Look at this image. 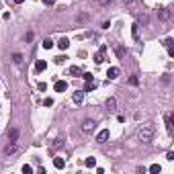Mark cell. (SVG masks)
<instances>
[{
	"label": "cell",
	"instance_id": "6da1fadb",
	"mask_svg": "<svg viewBox=\"0 0 174 174\" xmlns=\"http://www.w3.org/2000/svg\"><path fill=\"white\" fill-rule=\"evenodd\" d=\"M154 135H156V127L152 123H143L139 127V131H137V137H139V141H143V143H150V141L154 139Z\"/></svg>",
	"mask_w": 174,
	"mask_h": 174
},
{
	"label": "cell",
	"instance_id": "7a4b0ae2",
	"mask_svg": "<svg viewBox=\"0 0 174 174\" xmlns=\"http://www.w3.org/2000/svg\"><path fill=\"white\" fill-rule=\"evenodd\" d=\"M94 129H96V121H92V119H86L84 123H82V131H84V133H92Z\"/></svg>",
	"mask_w": 174,
	"mask_h": 174
},
{
	"label": "cell",
	"instance_id": "3957f363",
	"mask_svg": "<svg viewBox=\"0 0 174 174\" xmlns=\"http://www.w3.org/2000/svg\"><path fill=\"white\" fill-rule=\"evenodd\" d=\"M105 54H107V47L102 45L101 49H98V54L94 55V61H96V64H102V61H105Z\"/></svg>",
	"mask_w": 174,
	"mask_h": 174
},
{
	"label": "cell",
	"instance_id": "277c9868",
	"mask_svg": "<svg viewBox=\"0 0 174 174\" xmlns=\"http://www.w3.org/2000/svg\"><path fill=\"white\" fill-rule=\"evenodd\" d=\"M119 68H109V70H107V78H109V80H115V78H119Z\"/></svg>",
	"mask_w": 174,
	"mask_h": 174
},
{
	"label": "cell",
	"instance_id": "5b68a950",
	"mask_svg": "<svg viewBox=\"0 0 174 174\" xmlns=\"http://www.w3.org/2000/svg\"><path fill=\"white\" fill-rule=\"evenodd\" d=\"M54 88H55V92H66V90H68V82L66 80H57Z\"/></svg>",
	"mask_w": 174,
	"mask_h": 174
},
{
	"label": "cell",
	"instance_id": "8992f818",
	"mask_svg": "<svg viewBox=\"0 0 174 174\" xmlns=\"http://www.w3.org/2000/svg\"><path fill=\"white\" fill-rule=\"evenodd\" d=\"M158 17H160V20H168V19H170V10H168L166 6L158 8Z\"/></svg>",
	"mask_w": 174,
	"mask_h": 174
},
{
	"label": "cell",
	"instance_id": "52a82bcc",
	"mask_svg": "<svg viewBox=\"0 0 174 174\" xmlns=\"http://www.w3.org/2000/svg\"><path fill=\"white\" fill-rule=\"evenodd\" d=\"M82 98H84V90H76V92H72V101L76 102V105H80Z\"/></svg>",
	"mask_w": 174,
	"mask_h": 174
},
{
	"label": "cell",
	"instance_id": "ba28073f",
	"mask_svg": "<svg viewBox=\"0 0 174 174\" xmlns=\"http://www.w3.org/2000/svg\"><path fill=\"white\" fill-rule=\"evenodd\" d=\"M14 152H17V141H10V143L4 147V154L10 156V154H14Z\"/></svg>",
	"mask_w": 174,
	"mask_h": 174
},
{
	"label": "cell",
	"instance_id": "9c48e42d",
	"mask_svg": "<svg viewBox=\"0 0 174 174\" xmlns=\"http://www.w3.org/2000/svg\"><path fill=\"white\" fill-rule=\"evenodd\" d=\"M54 164H55V168H57V170H64V168H66V160H64V158H60V156H57V158H54Z\"/></svg>",
	"mask_w": 174,
	"mask_h": 174
},
{
	"label": "cell",
	"instance_id": "30bf717a",
	"mask_svg": "<svg viewBox=\"0 0 174 174\" xmlns=\"http://www.w3.org/2000/svg\"><path fill=\"white\" fill-rule=\"evenodd\" d=\"M107 139H109V129H102L101 133L96 135V141H101V143H105Z\"/></svg>",
	"mask_w": 174,
	"mask_h": 174
},
{
	"label": "cell",
	"instance_id": "8fae6325",
	"mask_svg": "<svg viewBox=\"0 0 174 174\" xmlns=\"http://www.w3.org/2000/svg\"><path fill=\"white\" fill-rule=\"evenodd\" d=\"M45 68H47L45 60H37V61H35V70H37V72H43Z\"/></svg>",
	"mask_w": 174,
	"mask_h": 174
},
{
	"label": "cell",
	"instance_id": "7c38bea8",
	"mask_svg": "<svg viewBox=\"0 0 174 174\" xmlns=\"http://www.w3.org/2000/svg\"><path fill=\"white\" fill-rule=\"evenodd\" d=\"M115 107H117V98H115V96L107 98V109L109 111H115Z\"/></svg>",
	"mask_w": 174,
	"mask_h": 174
},
{
	"label": "cell",
	"instance_id": "4fadbf2b",
	"mask_svg": "<svg viewBox=\"0 0 174 174\" xmlns=\"http://www.w3.org/2000/svg\"><path fill=\"white\" fill-rule=\"evenodd\" d=\"M8 139H10V141L19 139V129H8Z\"/></svg>",
	"mask_w": 174,
	"mask_h": 174
},
{
	"label": "cell",
	"instance_id": "5bb4252c",
	"mask_svg": "<svg viewBox=\"0 0 174 174\" xmlns=\"http://www.w3.org/2000/svg\"><path fill=\"white\" fill-rule=\"evenodd\" d=\"M147 170H150L152 174H160V172H162V166H160V164H152Z\"/></svg>",
	"mask_w": 174,
	"mask_h": 174
},
{
	"label": "cell",
	"instance_id": "9a60e30c",
	"mask_svg": "<svg viewBox=\"0 0 174 174\" xmlns=\"http://www.w3.org/2000/svg\"><path fill=\"white\" fill-rule=\"evenodd\" d=\"M57 45H60V49H68V47H70V41H68L66 37H61V39L57 41Z\"/></svg>",
	"mask_w": 174,
	"mask_h": 174
},
{
	"label": "cell",
	"instance_id": "2e32d148",
	"mask_svg": "<svg viewBox=\"0 0 174 174\" xmlns=\"http://www.w3.org/2000/svg\"><path fill=\"white\" fill-rule=\"evenodd\" d=\"M172 121H174V115L172 113L166 115V127H168V131H172Z\"/></svg>",
	"mask_w": 174,
	"mask_h": 174
},
{
	"label": "cell",
	"instance_id": "e0dca14e",
	"mask_svg": "<svg viewBox=\"0 0 174 174\" xmlns=\"http://www.w3.org/2000/svg\"><path fill=\"white\" fill-rule=\"evenodd\" d=\"M137 29H139V25H133V27H131V35H133L135 41H139V31H137Z\"/></svg>",
	"mask_w": 174,
	"mask_h": 174
},
{
	"label": "cell",
	"instance_id": "ac0fdd59",
	"mask_svg": "<svg viewBox=\"0 0 174 174\" xmlns=\"http://www.w3.org/2000/svg\"><path fill=\"white\" fill-rule=\"evenodd\" d=\"M78 74H82V70L78 66H72V68H70V76H78Z\"/></svg>",
	"mask_w": 174,
	"mask_h": 174
},
{
	"label": "cell",
	"instance_id": "d6986e66",
	"mask_svg": "<svg viewBox=\"0 0 174 174\" xmlns=\"http://www.w3.org/2000/svg\"><path fill=\"white\" fill-rule=\"evenodd\" d=\"M84 164H86L88 168H94V166H96V158H86V162H84Z\"/></svg>",
	"mask_w": 174,
	"mask_h": 174
},
{
	"label": "cell",
	"instance_id": "ffe728a7",
	"mask_svg": "<svg viewBox=\"0 0 174 174\" xmlns=\"http://www.w3.org/2000/svg\"><path fill=\"white\" fill-rule=\"evenodd\" d=\"M41 45H43V49H51V47H54V41H51V39H45Z\"/></svg>",
	"mask_w": 174,
	"mask_h": 174
},
{
	"label": "cell",
	"instance_id": "44dd1931",
	"mask_svg": "<svg viewBox=\"0 0 174 174\" xmlns=\"http://www.w3.org/2000/svg\"><path fill=\"white\" fill-rule=\"evenodd\" d=\"M94 90V82H86V86H84V92H92Z\"/></svg>",
	"mask_w": 174,
	"mask_h": 174
},
{
	"label": "cell",
	"instance_id": "7402d4cb",
	"mask_svg": "<svg viewBox=\"0 0 174 174\" xmlns=\"http://www.w3.org/2000/svg\"><path fill=\"white\" fill-rule=\"evenodd\" d=\"M13 61H14V64H23V55H20V54H14L13 55Z\"/></svg>",
	"mask_w": 174,
	"mask_h": 174
},
{
	"label": "cell",
	"instance_id": "603a6c76",
	"mask_svg": "<svg viewBox=\"0 0 174 174\" xmlns=\"http://www.w3.org/2000/svg\"><path fill=\"white\" fill-rule=\"evenodd\" d=\"M20 170H23V174H31V172H33V168L29 166V164H25V166L20 168Z\"/></svg>",
	"mask_w": 174,
	"mask_h": 174
},
{
	"label": "cell",
	"instance_id": "cb8c5ba5",
	"mask_svg": "<svg viewBox=\"0 0 174 174\" xmlns=\"http://www.w3.org/2000/svg\"><path fill=\"white\" fill-rule=\"evenodd\" d=\"M82 78H84V80H86V82H92V74L84 72V74H82Z\"/></svg>",
	"mask_w": 174,
	"mask_h": 174
},
{
	"label": "cell",
	"instance_id": "d4e9b609",
	"mask_svg": "<svg viewBox=\"0 0 174 174\" xmlns=\"http://www.w3.org/2000/svg\"><path fill=\"white\" fill-rule=\"evenodd\" d=\"M37 88H39L41 92H45V90H47V84H45V82H39V84H37Z\"/></svg>",
	"mask_w": 174,
	"mask_h": 174
},
{
	"label": "cell",
	"instance_id": "484cf974",
	"mask_svg": "<svg viewBox=\"0 0 174 174\" xmlns=\"http://www.w3.org/2000/svg\"><path fill=\"white\" fill-rule=\"evenodd\" d=\"M68 57L66 55H60V57H55V64H64V61H66Z\"/></svg>",
	"mask_w": 174,
	"mask_h": 174
},
{
	"label": "cell",
	"instance_id": "4316f807",
	"mask_svg": "<svg viewBox=\"0 0 174 174\" xmlns=\"http://www.w3.org/2000/svg\"><path fill=\"white\" fill-rule=\"evenodd\" d=\"M137 82H139L137 76H131V78H129V84H133V86H137Z\"/></svg>",
	"mask_w": 174,
	"mask_h": 174
},
{
	"label": "cell",
	"instance_id": "83f0119b",
	"mask_svg": "<svg viewBox=\"0 0 174 174\" xmlns=\"http://www.w3.org/2000/svg\"><path fill=\"white\" fill-rule=\"evenodd\" d=\"M96 4H101V6H107V4H111V0H96Z\"/></svg>",
	"mask_w": 174,
	"mask_h": 174
},
{
	"label": "cell",
	"instance_id": "f1b7e54d",
	"mask_svg": "<svg viewBox=\"0 0 174 174\" xmlns=\"http://www.w3.org/2000/svg\"><path fill=\"white\" fill-rule=\"evenodd\" d=\"M117 55L123 57V55H125V49H123V47H117Z\"/></svg>",
	"mask_w": 174,
	"mask_h": 174
},
{
	"label": "cell",
	"instance_id": "f546056e",
	"mask_svg": "<svg viewBox=\"0 0 174 174\" xmlns=\"http://www.w3.org/2000/svg\"><path fill=\"white\" fill-rule=\"evenodd\" d=\"M43 105H45V107H51V105H54V98H45Z\"/></svg>",
	"mask_w": 174,
	"mask_h": 174
},
{
	"label": "cell",
	"instance_id": "4dcf8cb0",
	"mask_svg": "<svg viewBox=\"0 0 174 174\" xmlns=\"http://www.w3.org/2000/svg\"><path fill=\"white\" fill-rule=\"evenodd\" d=\"M166 160H168V162L174 160V152H168V154H166Z\"/></svg>",
	"mask_w": 174,
	"mask_h": 174
},
{
	"label": "cell",
	"instance_id": "1f68e13d",
	"mask_svg": "<svg viewBox=\"0 0 174 174\" xmlns=\"http://www.w3.org/2000/svg\"><path fill=\"white\" fill-rule=\"evenodd\" d=\"M43 4L45 6H51V4H55V0H43Z\"/></svg>",
	"mask_w": 174,
	"mask_h": 174
},
{
	"label": "cell",
	"instance_id": "d6a6232c",
	"mask_svg": "<svg viewBox=\"0 0 174 174\" xmlns=\"http://www.w3.org/2000/svg\"><path fill=\"white\" fill-rule=\"evenodd\" d=\"M164 45H166V47H172V39H170V37H168V39L164 41Z\"/></svg>",
	"mask_w": 174,
	"mask_h": 174
},
{
	"label": "cell",
	"instance_id": "836d02e7",
	"mask_svg": "<svg viewBox=\"0 0 174 174\" xmlns=\"http://www.w3.org/2000/svg\"><path fill=\"white\" fill-rule=\"evenodd\" d=\"M14 2H17V4H23V2H25V0H14Z\"/></svg>",
	"mask_w": 174,
	"mask_h": 174
},
{
	"label": "cell",
	"instance_id": "e575fe53",
	"mask_svg": "<svg viewBox=\"0 0 174 174\" xmlns=\"http://www.w3.org/2000/svg\"><path fill=\"white\" fill-rule=\"evenodd\" d=\"M123 2H133V0H123Z\"/></svg>",
	"mask_w": 174,
	"mask_h": 174
},
{
	"label": "cell",
	"instance_id": "d590c367",
	"mask_svg": "<svg viewBox=\"0 0 174 174\" xmlns=\"http://www.w3.org/2000/svg\"><path fill=\"white\" fill-rule=\"evenodd\" d=\"M0 4H2V0H0Z\"/></svg>",
	"mask_w": 174,
	"mask_h": 174
}]
</instances>
